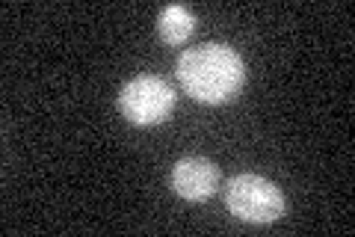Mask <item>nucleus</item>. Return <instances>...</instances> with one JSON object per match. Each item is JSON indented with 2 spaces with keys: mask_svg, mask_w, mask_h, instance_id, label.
Segmentation results:
<instances>
[{
  "mask_svg": "<svg viewBox=\"0 0 355 237\" xmlns=\"http://www.w3.org/2000/svg\"><path fill=\"white\" fill-rule=\"evenodd\" d=\"M175 72L184 92L202 104H225V101L237 98L246 83V65H243L240 54L216 42L184 51Z\"/></svg>",
  "mask_w": 355,
  "mask_h": 237,
  "instance_id": "f257e3e1",
  "label": "nucleus"
},
{
  "mask_svg": "<svg viewBox=\"0 0 355 237\" xmlns=\"http://www.w3.org/2000/svg\"><path fill=\"white\" fill-rule=\"evenodd\" d=\"M225 205L243 222L266 225L284 213V196L272 181L261 175H234L225 187Z\"/></svg>",
  "mask_w": 355,
  "mask_h": 237,
  "instance_id": "f03ea898",
  "label": "nucleus"
},
{
  "mask_svg": "<svg viewBox=\"0 0 355 237\" xmlns=\"http://www.w3.org/2000/svg\"><path fill=\"white\" fill-rule=\"evenodd\" d=\"M119 107L133 125H160L175 110V89L154 74L133 77L121 86Z\"/></svg>",
  "mask_w": 355,
  "mask_h": 237,
  "instance_id": "7ed1b4c3",
  "label": "nucleus"
},
{
  "mask_svg": "<svg viewBox=\"0 0 355 237\" xmlns=\"http://www.w3.org/2000/svg\"><path fill=\"white\" fill-rule=\"evenodd\" d=\"M172 187L187 202H205L216 193L219 169L207 157H184L172 169Z\"/></svg>",
  "mask_w": 355,
  "mask_h": 237,
  "instance_id": "20e7f679",
  "label": "nucleus"
},
{
  "mask_svg": "<svg viewBox=\"0 0 355 237\" xmlns=\"http://www.w3.org/2000/svg\"><path fill=\"white\" fill-rule=\"evenodd\" d=\"M193 27H196V15L187 6H181V3L166 6L163 13H160V18H157L160 39L169 42V44L187 42V39H190V33H193Z\"/></svg>",
  "mask_w": 355,
  "mask_h": 237,
  "instance_id": "39448f33",
  "label": "nucleus"
}]
</instances>
